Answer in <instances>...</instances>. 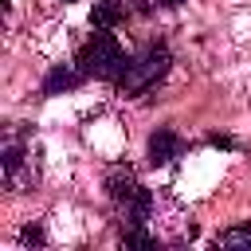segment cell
Returning a JSON list of instances; mask_svg holds the SVG:
<instances>
[{
	"label": "cell",
	"mask_w": 251,
	"mask_h": 251,
	"mask_svg": "<svg viewBox=\"0 0 251 251\" xmlns=\"http://www.w3.org/2000/svg\"><path fill=\"white\" fill-rule=\"evenodd\" d=\"M169 47L165 43H149L145 51H137V55H129L126 59V67H122V75L114 78V86L122 90V94H141V90H149V86H157L165 75H169Z\"/></svg>",
	"instance_id": "cell-1"
},
{
	"label": "cell",
	"mask_w": 251,
	"mask_h": 251,
	"mask_svg": "<svg viewBox=\"0 0 251 251\" xmlns=\"http://www.w3.org/2000/svg\"><path fill=\"white\" fill-rule=\"evenodd\" d=\"M157 4H165V8H176V4H184V0H157Z\"/></svg>",
	"instance_id": "cell-9"
},
{
	"label": "cell",
	"mask_w": 251,
	"mask_h": 251,
	"mask_svg": "<svg viewBox=\"0 0 251 251\" xmlns=\"http://www.w3.org/2000/svg\"><path fill=\"white\" fill-rule=\"evenodd\" d=\"M208 141H212V145H216V149H231V145H235V141H231V137H220V133H216V137H208Z\"/></svg>",
	"instance_id": "cell-8"
},
{
	"label": "cell",
	"mask_w": 251,
	"mask_h": 251,
	"mask_svg": "<svg viewBox=\"0 0 251 251\" xmlns=\"http://www.w3.org/2000/svg\"><path fill=\"white\" fill-rule=\"evenodd\" d=\"M216 247H243V251H251V224H235V227L220 231Z\"/></svg>",
	"instance_id": "cell-7"
},
{
	"label": "cell",
	"mask_w": 251,
	"mask_h": 251,
	"mask_svg": "<svg viewBox=\"0 0 251 251\" xmlns=\"http://www.w3.org/2000/svg\"><path fill=\"white\" fill-rule=\"evenodd\" d=\"M106 188H110V196L118 200V208L126 212L129 227H141V224L149 220V212H153V200H149V192L137 184V176H133L126 165L110 169V176H106Z\"/></svg>",
	"instance_id": "cell-3"
},
{
	"label": "cell",
	"mask_w": 251,
	"mask_h": 251,
	"mask_svg": "<svg viewBox=\"0 0 251 251\" xmlns=\"http://www.w3.org/2000/svg\"><path fill=\"white\" fill-rule=\"evenodd\" d=\"M63 4H71V0H63Z\"/></svg>",
	"instance_id": "cell-10"
},
{
	"label": "cell",
	"mask_w": 251,
	"mask_h": 251,
	"mask_svg": "<svg viewBox=\"0 0 251 251\" xmlns=\"http://www.w3.org/2000/svg\"><path fill=\"white\" fill-rule=\"evenodd\" d=\"M180 153H184V141H180L173 129H157V133L149 137V161H153V165H173Z\"/></svg>",
	"instance_id": "cell-4"
},
{
	"label": "cell",
	"mask_w": 251,
	"mask_h": 251,
	"mask_svg": "<svg viewBox=\"0 0 251 251\" xmlns=\"http://www.w3.org/2000/svg\"><path fill=\"white\" fill-rule=\"evenodd\" d=\"M126 51H122V43L110 35V31H98L94 27V35L78 47V59H75V67L86 75V78H118L122 75V67H126Z\"/></svg>",
	"instance_id": "cell-2"
},
{
	"label": "cell",
	"mask_w": 251,
	"mask_h": 251,
	"mask_svg": "<svg viewBox=\"0 0 251 251\" xmlns=\"http://www.w3.org/2000/svg\"><path fill=\"white\" fill-rule=\"evenodd\" d=\"M122 20H126V8H122L118 0H98L94 12H90V24H94L98 31H110V27H118Z\"/></svg>",
	"instance_id": "cell-5"
},
{
	"label": "cell",
	"mask_w": 251,
	"mask_h": 251,
	"mask_svg": "<svg viewBox=\"0 0 251 251\" xmlns=\"http://www.w3.org/2000/svg\"><path fill=\"white\" fill-rule=\"evenodd\" d=\"M82 78H86V75H82L78 67H63V63H59V67H55V71L43 78V94H59V90H71V86H78Z\"/></svg>",
	"instance_id": "cell-6"
}]
</instances>
